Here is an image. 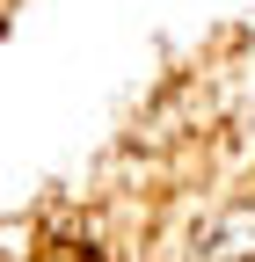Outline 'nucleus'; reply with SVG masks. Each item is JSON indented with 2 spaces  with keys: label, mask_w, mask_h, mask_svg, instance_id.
Segmentation results:
<instances>
[{
  "label": "nucleus",
  "mask_w": 255,
  "mask_h": 262,
  "mask_svg": "<svg viewBox=\"0 0 255 262\" xmlns=\"http://www.w3.org/2000/svg\"><path fill=\"white\" fill-rule=\"evenodd\" d=\"M255 255V204L233 211L226 226H211V233L197 241V262H248Z\"/></svg>",
  "instance_id": "nucleus-1"
}]
</instances>
